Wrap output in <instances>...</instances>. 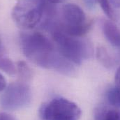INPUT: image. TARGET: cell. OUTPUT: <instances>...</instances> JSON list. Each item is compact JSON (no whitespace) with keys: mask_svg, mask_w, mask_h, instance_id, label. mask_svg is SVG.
Returning <instances> with one entry per match:
<instances>
[{"mask_svg":"<svg viewBox=\"0 0 120 120\" xmlns=\"http://www.w3.org/2000/svg\"><path fill=\"white\" fill-rule=\"evenodd\" d=\"M20 45L24 55L36 66L55 70L64 75L71 76L75 72L73 63L64 58L53 43L38 32H25L20 36Z\"/></svg>","mask_w":120,"mask_h":120,"instance_id":"cell-1","label":"cell"},{"mask_svg":"<svg viewBox=\"0 0 120 120\" xmlns=\"http://www.w3.org/2000/svg\"><path fill=\"white\" fill-rule=\"evenodd\" d=\"M91 25V21L78 5L66 4L61 7L60 19L50 30L58 29L70 36L81 37L90 31Z\"/></svg>","mask_w":120,"mask_h":120,"instance_id":"cell-2","label":"cell"},{"mask_svg":"<svg viewBox=\"0 0 120 120\" xmlns=\"http://www.w3.org/2000/svg\"><path fill=\"white\" fill-rule=\"evenodd\" d=\"M52 35L58 52L74 64H81L92 55L91 45L80 37L70 36L58 29L52 30Z\"/></svg>","mask_w":120,"mask_h":120,"instance_id":"cell-3","label":"cell"},{"mask_svg":"<svg viewBox=\"0 0 120 120\" xmlns=\"http://www.w3.org/2000/svg\"><path fill=\"white\" fill-rule=\"evenodd\" d=\"M48 6L45 0H18L12 10L13 20L22 30H32L42 23Z\"/></svg>","mask_w":120,"mask_h":120,"instance_id":"cell-4","label":"cell"},{"mask_svg":"<svg viewBox=\"0 0 120 120\" xmlns=\"http://www.w3.org/2000/svg\"><path fill=\"white\" fill-rule=\"evenodd\" d=\"M38 114L42 120H79L82 111L74 102L60 97L42 104Z\"/></svg>","mask_w":120,"mask_h":120,"instance_id":"cell-5","label":"cell"},{"mask_svg":"<svg viewBox=\"0 0 120 120\" xmlns=\"http://www.w3.org/2000/svg\"><path fill=\"white\" fill-rule=\"evenodd\" d=\"M31 98V90L27 83L13 82L4 90L1 98V105L6 110H18L30 105Z\"/></svg>","mask_w":120,"mask_h":120,"instance_id":"cell-6","label":"cell"},{"mask_svg":"<svg viewBox=\"0 0 120 120\" xmlns=\"http://www.w3.org/2000/svg\"><path fill=\"white\" fill-rule=\"evenodd\" d=\"M102 30L108 42L114 47L120 49V30L118 27L110 20H103Z\"/></svg>","mask_w":120,"mask_h":120,"instance_id":"cell-7","label":"cell"},{"mask_svg":"<svg viewBox=\"0 0 120 120\" xmlns=\"http://www.w3.org/2000/svg\"><path fill=\"white\" fill-rule=\"evenodd\" d=\"M95 120H120V109L99 105L94 112Z\"/></svg>","mask_w":120,"mask_h":120,"instance_id":"cell-8","label":"cell"},{"mask_svg":"<svg viewBox=\"0 0 120 120\" xmlns=\"http://www.w3.org/2000/svg\"><path fill=\"white\" fill-rule=\"evenodd\" d=\"M0 70L9 75H14L17 73L15 64L5 55L0 56Z\"/></svg>","mask_w":120,"mask_h":120,"instance_id":"cell-9","label":"cell"},{"mask_svg":"<svg viewBox=\"0 0 120 120\" xmlns=\"http://www.w3.org/2000/svg\"><path fill=\"white\" fill-rule=\"evenodd\" d=\"M106 98L108 103L112 108L120 109V91L115 86L108 90Z\"/></svg>","mask_w":120,"mask_h":120,"instance_id":"cell-10","label":"cell"},{"mask_svg":"<svg viewBox=\"0 0 120 120\" xmlns=\"http://www.w3.org/2000/svg\"><path fill=\"white\" fill-rule=\"evenodd\" d=\"M96 57L98 61L107 68H111L114 65V61L105 48L99 47L96 50Z\"/></svg>","mask_w":120,"mask_h":120,"instance_id":"cell-11","label":"cell"},{"mask_svg":"<svg viewBox=\"0 0 120 120\" xmlns=\"http://www.w3.org/2000/svg\"><path fill=\"white\" fill-rule=\"evenodd\" d=\"M17 73L23 80H29L32 77V71L24 61H19L16 64Z\"/></svg>","mask_w":120,"mask_h":120,"instance_id":"cell-12","label":"cell"},{"mask_svg":"<svg viewBox=\"0 0 120 120\" xmlns=\"http://www.w3.org/2000/svg\"><path fill=\"white\" fill-rule=\"evenodd\" d=\"M90 3H98L110 19H114V13L109 0H87Z\"/></svg>","mask_w":120,"mask_h":120,"instance_id":"cell-13","label":"cell"},{"mask_svg":"<svg viewBox=\"0 0 120 120\" xmlns=\"http://www.w3.org/2000/svg\"><path fill=\"white\" fill-rule=\"evenodd\" d=\"M115 87L120 90V66L117 68L115 75Z\"/></svg>","mask_w":120,"mask_h":120,"instance_id":"cell-14","label":"cell"},{"mask_svg":"<svg viewBox=\"0 0 120 120\" xmlns=\"http://www.w3.org/2000/svg\"><path fill=\"white\" fill-rule=\"evenodd\" d=\"M0 120H15L14 117L7 112H0Z\"/></svg>","mask_w":120,"mask_h":120,"instance_id":"cell-15","label":"cell"},{"mask_svg":"<svg viewBox=\"0 0 120 120\" xmlns=\"http://www.w3.org/2000/svg\"><path fill=\"white\" fill-rule=\"evenodd\" d=\"M6 87V80L4 75L0 73V92L4 91Z\"/></svg>","mask_w":120,"mask_h":120,"instance_id":"cell-16","label":"cell"},{"mask_svg":"<svg viewBox=\"0 0 120 120\" xmlns=\"http://www.w3.org/2000/svg\"><path fill=\"white\" fill-rule=\"evenodd\" d=\"M112 5L116 8H120V0H110Z\"/></svg>","mask_w":120,"mask_h":120,"instance_id":"cell-17","label":"cell"},{"mask_svg":"<svg viewBox=\"0 0 120 120\" xmlns=\"http://www.w3.org/2000/svg\"><path fill=\"white\" fill-rule=\"evenodd\" d=\"M2 55H5V50L3 45V43L0 38V56H2Z\"/></svg>","mask_w":120,"mask_h":120,"instance_id":"cell-18","label":"cell"},{"mask_svg":"<svg viewBox=\"0 0 120 120\" xmlns=\"http://www.w3.org/2000/svg\"><path fill=\"white\" fill-rule=\"evenodd\" d=\"M46 1H49L50 3H61V2H63L66 0H45Z\"/></svg>","mask_w":120,"mask_h":120,"instance_id":"cell-19","label":"cell"}]
</instances>
